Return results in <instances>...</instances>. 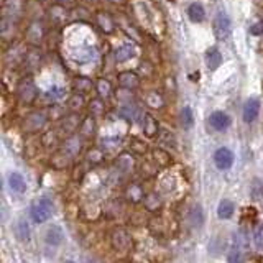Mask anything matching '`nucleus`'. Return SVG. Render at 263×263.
<instances>
[{"instance_id":"nucleus-45","label":"nucleus","mask_w":263,"mask_h":263,"mask_svg":"<svg viewBox=\"0 0 263 263\" xmlns=\"http://www.w3.org/2000/svg\"><path fill=\"white\" fill-rule=\"evenodd\" d=\"M110 2H114V3H124L125 0H110Z\"/></svg>"},{"instance_id":"nucleus-10","label":"nucleus","mask_w":263,"mask_h":263,"mask_svg":"<svg viewBox=\"0 0 263 263\" xmlns=\"http://www.w3.org/2000/svg\"><path fill=\"white\" fill-rule=\"evenodd\" d=\"M78 127H81L79 117L76 114H69V115L63 117V120L60 124V132L67 135V137H71V135H74V132L78 130Z\"/></svg>"},{"instance_id":"nucleus-43","label":"nucleus","mask_w":263,"mask_h":263,"mask_svg":"<svg viewBox=\"0 0 263 263\" xmlns=\"http://www.w3.org/2000/svg\"><path fill=\"white\" fill-rule=\"evenodd\" d=\"M229 263H243L242 253H240L239 250L232 252V253H230V257H229Z\"/></svg>"},{"instance_id":"nucleus-36","label":"nucleus","mask_w":263,"mask_h":263,"mask_svg":"<svg viewBox=\"0 0 263 263\" xmlns=\"http://www.w3.org/2000/svg\"><path fill=\"white\" fill-rule=\"evenodd\" d=\"M147 104L152 109H158V107H161L163 106V99L160 94H156V92H150L148 96H147Z\"/></svg>"},{"instance_id":"nucleus-1","label":"nucleus","mask_w":263,"mask_h":263,"mask_svg":"<svg viewBox=\"0 0 263 263\" xmlns=\"http://www.w3.org/2000/svg\"><path fill=\"white\" fill-rule=\"evenodd\" d=\"M53 212H54V206H53L51 199H48V197H38L30 209L31 219H33L36 224L46 222L49 217L53 216Z\"/></svg>"},{"instance_id":"nucleus-23","label":"nucleus","mask_w":263,"mask_h":263,"mask_svg":"<svg viewBox=\"0 0 263 263\" xmlns=\"http://www.w3.org/2000/svg\"><path fill=\"white\" fill-rule=\"evenodd\" d=\"M43 35H44L43 26L40 23H33L28 28V31H26V38H28V42L33 43V44H38L40 42H42Z\"/></svg>"},{"instance_id":"nucleus-6","label":"nucleus","mask_w":263,"mask_h":263,"mask_svg":"<svg viewBox=\"0 0 263 263\" xmlns=\"http://www.w3.org/2000/svg\"><path fill=\"white\" fill-rule=\"evenodd\" d=\"M258 114H260V99L258 97H250L243 106V122L245 124H252L253 120L257 119Z\"/></svg>"},{"instance_id":"nucleus-30","label":"nucleus","mask_w":263,"mask_h":263,"mask_svg":"<svg viewBox=\"0 0 263 263\" xmlns=\"http://www.w3.org/2000/svg\"><path fill=\"white\" fill-rule=\"evenodd\" d=\"M67 107H69L72 112H78L79 109H83L84 107V96L83 94L76 92L74 96H71L69 101H67Z\"/></svg>"},{"instance_id":"nucleus-17","label":"nucleus","mask_w":263,"mask_h":263,"mask_svg":"<svg viewBox=\"0 0 263 263\" xmlns=\"http://www.w3.org/2000/svg\"><path fill=\"white\" fill-rule=\"evenodd\" d=\"M42 58H43V54L42 51H40L38 48H31L26 51V56H25V66L28 67L30 71H33L36 69V67L40 66V63H42Z\"/></svg>"},{"instance_id":"nucleus-4","label":"nucleus","mask_w":263,"mask_h":263,"mask_svg":"<svg viewBox=\"0 0 263 263\" xmlns=\"http://www.w3.org/2000/svg\"><path fill=\"white\" fill-rule=\"evenodd\" d=\"M46 122H48V117L44 115L43 112H33V114H30L25 119L23 129L25 132H28V133H35V132L42 130Z\"/></svg>"},{"instance_id":"nucleus-31","label":"nucleus","mask_w":263,"mask_h":263,"mask_svg":"<svg viewBox=\"0 0 263 263\" xmlns=\"http://www.w3.org/2000/svg\"><path fill=\"white\" fill-rule=\"evenodd\" d=\"M71 158L66 155V153H63V152H58V153H54L53 158H51V163H53V166L54 168H65L67 163H69Z\"/></svg>"},{"instance_id":"nucleus-37","label":"nucleus","mask_w":263,"mask_h":263,"mask_svg":"<svg viewBox=\"0 0 263 263\" xmlns=\"http://www.w3.org/2000/svg\"><path fill=\"white\" fill-rule=\"evenodd\" d=\"M153 158H155L158 165H161V166H165L170 163V155H168L165 150H155V152H153Z\"/></svg>"},{"instance_id":"nucleus-47","label":"nucleus","mask_w":263,"mask_h":263,"mask_svg":"<svg viewBox=\"0 0 263 263\" xmlns=\"http://www.w3.org/2000/svg\"><path fill=\"white\" fill-rule=\"evenodd\" d=\"M65 263H74V262H71V260H66Z\"/></svg>"},{"instance_id":"nucleus-27","label":"nucleus","mask_w":263,"mask_h":263,"mask_svg":"<svg viewBox=\"0 0 263 263\" xmlns=\"http://www.w3.org/2000/svg\"><path fill=\"white\" fill-rule=\"evenodd\" d=\"M189 219H191V222H193L194 227H201V225H202L204 216H202V207L199 206V204H196V206H193L191 214H189Z\"/></svg>"},{"instance_id":"nucleus-2","label":"nucleus","mask_w":263,"mask_h":263,"mask_svg":"<svg viewBox=\"0 0 263 263\" xmlns=\"http://www.w3.org/2000/svg\"><path fill=\"white\" fill-rule=\"evenodd\" d=\"M17 96L23 104H33L38 97V89H36L35 81L31 78H23L18 83L17 88Z\"/></svg>"},{"instance_id":"nucleus-11","label":"nucleus","mask_w":263,"mask_h":263,"mask_svg":"<svg viewBox=\"0 0 263 263\" xmlns=\"http://www.w3.org/2000/svg\"><path fill=\"white\" fill-rule=\"evenodd\" d=\"M96 58H97V51H96V48H92V46H83V48H78L72 51V60L76 63H81V65L94 61Z\"/></svg>"},{"instance_id":"nucleus-12","label":"nucleus","mask_w":263,"mask_h":263,"mask_svg":"<svg viewBox=\"0 0 263 263\" xmlns=\"http://www.w3.org/2000/svg\"><path fill=\"white\" fill-rule=\"evenodd\" d=\"M137 56V48L133 46V43H125L115 49L114 53V60L115 63H125L132 60V58Z\"/></svg>"},{"instance_id":"nucleus-32","label":"nucleus","mask_w":263,"mask_h":263,"mask_svg":"<svg viewBox=\"0 0 263 263\" xmlns=\"http://www.w3.org/2000/svg\"><path fill=\"white\" fill-rule=\"evenodd\" d=\"M120 115L125 117L127 120H135L140 115V110L135 106H125L120 109Z\"/></svg>"},{"instance_id":"nucleus-13","label":"nucleus","mask_w":263,"mask_h":263,"mask_svg":"<svg viewBox=\"0 0 263 263\" xmlns=\"http://www.w3.org/2000/svg\"><path fill=\"white\" fill-rule=\"evenodd\" d=\"M61 152L66 153L69 158L78 156L79 152H81V138L78 137V135H71V137H67L65 140V143H63Z\"/></svg>"},{"instance_id":"nucleus-16","label":"nucleus","mask_w":263,"mask_h":263,"mask_svg":"<svg viewBox=\"0 0 263 263\" xmlns=\"http://www.w3.org/2000/svg\"><path fill=\"white\" fill-rule=\"evenodd\" d=\"M143 135L147 138H153L158 135V122L150 114L143 115Z\"/></svg>"},{"instance_id":"nucleus-34","label":"nucleus","mask_w":263,"mask_h":263,"mask_svg":"<svg viewBox=\"0 0 263 263\" xmlns=\"http://www.w3.org/2000/svg\"><path fill=\"white\" fill-rule=\"evenodd\" d=\"M17 234H18V237H20L22 242H25V240L30 239V227H28V224H26L25 220L18 222V225H17Z\"/></svg>"},{"instance_id":"nucleus-8","label":"nucleus","mask_w":263,"mask_h":263,"mask_svg":"<svg viewBox=\"0 0 263 263\" xmlns=\"http://www.w3.org/2000/svg\"><path fill=\"white\" fill-rule=\"evenodd\" d=\"M209 125L217 132H224L230 127V117L225 114V112H212L209 115Z\"/></svg>"},{"instance_id":"nucleus-44","label":"nucleus","mask_w":263,"mask_h":263,"mask_svg":"<svg viewBox=\"0 0 263 263\" xmlns=\"http://www.w3.org/2000/svg\"><path fill=\"white\" fill-rule=\"evenodd\" d=\"M56 2L60 3V5L65 7V5H71V3H74L76 0H56Z\"/></svg>"},{"instance_id":"nucleus-25","label":"nucleus","mask_w":263,"mask_h":263,"mask_svg":"<svg viewBox=\"0 0 263 263\" xmlns=\"http://www.w3.org/2000/svg\"><path fill=\"white\" fill-rule=\"evenodd\" d=\"M96 90L99 96H101V99H107L112 92V86L107 79H99L96 83Z\"/></svg>"},{"instance_id":"nucleus-26","label":"nucleus","mask_w":263,"mask_h":263,"mask_svg":"<svg viewBox=\"0 0 263 263\" xmlns=\"http://www.w3.org/2000/svg\"><path fill=\"white\" fill-rule=\"evenodd\" d=\"M181 124L186 130H189L194 124V114H193V109L191 107H184L181 110Z\"/></svg>"},{"instance_id":"nucleus-14","label":"nucleus","mask_w":263,"mask_h":263,"mask_svg":"<svg viewBox=\"0 0 263 263\" xmlns=\"http://www.w3.org/2000/svg\"><path fill=\"white\" fill-rule=\"evenodd\" d=\"M222 61H224V58H222V53L217 48H209L206 51V65L211 71L219 69Z\"/></svg>"},{"instance_id":"nucleus-15","label":"nucleus","mask_w":263,"mask_h":263,"mask_svg":"<svg viewBox=\"0 0 263 263\" xmlns=\"http://www.w3.org/2000/svg\"><path fill=\"white\" fill-rule=\"evenodd\" d=\"M97 25L99 28H101L104 33H112V31L115 30V22L114 18L110 17V13L107 12H99L97 13Z\"/></svg>"},{"instance_id":"nucleus-48","label":"nucleus","mask_w":263,"mask_h":263,"mask_svg":"<svg viewBox=\"0 0 263 263\" xmlns=\"http://www.w3.org/2000/svg\"><path fill=\"white\" fill-rule=\"evenodd\" d=\"M40 2H43V0H40Z\"/></svg>"},{"instance_id":"nucleus-46","label":"nucleus","mask_w":263,"mask_h":263,"mask_svg":"<svg viewBox=\"0 0 263 263\" xmlns=\"http://www.w3.org/2000/svg\"><path fill=\"white\" fill-rule=\"evenodd\" d=\"M86 2H90V3H92V2H99V0H86Z\"/></svg>"},{"instance_id":"nucleus-24","label":"nucleus","mask_w":263,"mask_h":263,"mask_svg":"<svg viewBox=\"0 0 263 263\" xmlns=\"http://www.w3.org/2000/svg\"><path fill=\"white\" fill-rule=\"evenodd\" d=\"M65 96H66V90L63 88H58V86H53L51 89L44 92V99H46L48 102H58Z\"/></svg>"},{"instance_id":"nucleus-7","label":"nucleus","mask_w":263,"mask_h":263,"mask_svg":"<svg viewBox=\"0 0 263 263\" xmlns=\"http://www.w3.org/2000/svg\"><path fill=\"white\" fill-rule=\"evenodd\" d=\"M214 163L219 170H229L234 165V153L229 148L222 147L214 153Z\"/></svg>"},{"instance_id":"nucleus-9","label":"nucleus","mask_w":263,"mask_h":263,"mask_svg":"<svg viewBox=\"0 0 263 263\" xmlns=\"http://www.w3.org/2000/svg\"><path fill=\"white\" fill-rule=\"evenodd\" d=\"M117 79H119L120 88H124L127 90H133V89H137L140 86L138 74H137V72H133V71H122Z\"/></svg>"},{"instance_id":"nucleus-35","label":"nucleus","mask_w":263,"mask_h":263,"mask_svg":"<svg viewBox=\"0 0 263 263\" xmlns=\"http://www.w3.org/2000/svg\"><path fill=\"white\" fill-rule=\"evenodd\" d=\"M89 112L92 115H102L104 114V102L101 99H92L89 104Z\"/></svg>"},{"instance_id":"nucleus-22","label":"nucleus","mask_w":263,"mask_h":263,"mask_svg":"<svg viewBox=\"0 0 263 263\" xmlns=\"http://www.w3.org/2000/svg\"><path fill=\"white\" fill-rule=\"evenodd\" d=\"M94 132H96V120H94V117L88 115L83 122H81L79 133L83 135L84 138H89L94 135Z\"/></svg>"},{"instance_id":"nucleus-18","label":"nucleus","mask_w":263,"mask_h":263,"mask_svg":"<svg viewBox=\"0 0 263 263\" xmlns=\"http://www.w3.org/2000/svg\"><path fill=\"white\" fill-rule=\"evenodd\" d=\"M8 186H10L13 193H18V194L25 193L26 189V183L20 173H10V176H8Z\"/></svg>"},{"instance_id":"nucleus-28","label":"nucleus","mask_w":263,"mask_h":263,"mask_svg":"<svg viewBox=\"0 0 263 263\" xmlns=\"http://www.w3.org/2000/svg\"><path fill=\"white\" fill-rule=\"evenodd\" d=\"M49 15L54 22H58V23H61V22H65L67 18V10L63 5H54L51 10H49Z\"/></svg>"},{"instance_id":"nucleus-38","label":"nucleus","mask_w":263,"mask_h":263,"mask_svg":"<svg viewBox=\"0 0 263 263\" xmlns=\"http://www.w3.org/2000/svg\"><path fill=\"white\" fill-rule=\"evenodd\" d=\"M56 140H58L56 132H54V130H49V132H46V133H44L43 137H42V143H43L46 148H49V147H53V145L56 143Z\"/></svg>"},{"instance_id":"nucleus-41","label":"nucleus","mask_w":263,"mask_h":263,"mask_svg":"<svg viewBox=\"0 0 263 263\" xmlns=\"http://www.w3.org/2000/svg\"><path fill=\"white\" fill-rule=\"evenodd\" d=\"M255 245L258 248L263 247V227L262 225H257V229H255Z\"/></svg>"},{"instance_id":"nucleus-33","label":"nucleus","mask_w":263,"mask_h":263,"mask_svg":"<svg viewBox=\"0 0 263 263\" xmlns=\"http://www.w3.org/2000/svg\"><path fill=\"white\" fill-rule=\"evenodd\" d=\"M88 160H89L90 165H99V163L104 161V152H102L101 148H92V150H89Z\"/></svg>"},{"instance_id":"nucleus-39","label":"nucleus","mask_w":263,"mask_h":263,"mask_svg":"<svg viewBox=\"0 0 263 263\" xmlns=\"http://www.w3.org/2000/svg\"><path fill=\"white\" fill-rule=\"evenodd\" d=\"M130 150L133 153H138V155H143L145 153V150H147V145L145 143H142L140 140H137V138H133L130 142Z\"/></svg>"},{"instance_id":"nucleus-5","label":"nucleus","mask_w":263,"mask_h":263,"mask_svg":"<svg viewBox=\"0 0 263 263\" xmlns=\"http://www.w3.org/2000/svg\"><path fill=\"white\" fill-rule=\"evenodd\" d=\"M110 242H112V247H114L117 252H127L130 248L132 239L124 229H117L114 230V234H112Z\"/></svg>"},{"instance_id":"nucleus-19","label":"nucleus","mask_w":263,"mask_h":263,"mask_svg":"<svg viewBox=\"0 0 263 263\" xmlns=\"http://www.w3.org/2000/svg\"><path fill=\"white\" fill-rule=\"evenodd\" d=\"M188 17L191 18V22L194 23H201V22L206 18V10L199 2H194L188 7Z\"/></svg>"},{"instance_id":"nucleus-40","label":"nucleus","mask_w":263,"mask_h":263,"mask_svg":"<svg viewBox=\"0 0 263 263\" xmlns=\"http://www.w3.org/2000/svg\"><path fill=\"white\" fill-rule=\"evenodd\" d=\"M160 140H161V143L168 145V147H170V145H171V148H175L176 142H175V135H173V133H168V132H163L161 137H160Z\"/></svg>"},{"instance_id":"nucleus-20","label":"nucleus","mask_w":263,"mask_h":263,"mask_svg":"<svg viewBox=\"0 0 263 263\" xmlns=\"http://www.w3.org/2000/svg\"><path fill=\"white\" fill-rule=\"evenodd\" d=\"M44 240H46L48 245H53V247H58L60 243L63 242V232L58 225H51L48 230H46V235H44Z\"/></svg>"},{"instance_id":"nucleus-42","label":"nucleus","mask_w":263,"mask_h":263,"mask_svg":"<svg viewBox=\"0 0 263 263\" xmlns=\"http://www.w3.org/2000/svg\"><path fill=\"white\" fill-rule=\"evenodd\" d=\"M250 33L255 35V36H257V35H263V18H262L260 22H257L255 25L250 26Z\"/></svg>"},{"instance_id":"nucleus-21","label":"nucleus","mask_w":263,"mask_h":263,"mask_svg":"<svg viewBox=\"0 0 263 263\" xmlns=\"http://www.w3.org/2000/svg\"><path fill=\"white\" fill-rule=\"evenodd\" d=\"M234 202L229 201V199H222L219 202V207H217V216H219V219H230L234 216Z\"/></svg>"},{"instance_id":"nucleus-29","label":"nucleus","mask_w":263,"mask_h":263,"mask_svg":"<svg viewBox=\"0 0 263 263\" xmlns=\"http://www.w3.org/2000/svg\"><path fill=\"white\" fill-rule=\"evenodd\" d=\"M74 89L78 94H86L92 89V83H90V79L88 78H78L74 81Z\"/></svg>"},{"instance_id":"nucleus-3","label":"nucleus","mask_w":263,"mask_h":263,"mask_svg":"<svg viewBox=\"0 0 263 263\" xmlns=\"http://www.w3.org/2000/svg\"><path fill=\"white\" fill-rule=\"evenodd\" d=\"M212 28H214V35L216 38L222 42V40H227L230 31H232V22H230V18L227 13H217L216 18H214V25H212Z\"/></svg>"}]
</instances>
